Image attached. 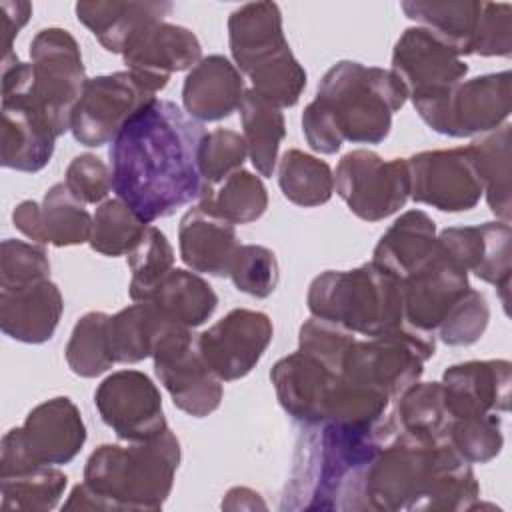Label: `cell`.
<instances>
[{
    "mask_svg": "<svg viewBox=\"0 0 512 512\" xmlns=\"http://www.w3.org/2000/svg\"><path fill=\"white\" fill-rule=\"evenodd\" d=\"M204 126L170 100H152L110 142L112 190L146 224L212 192L198 164Z\"/></svg>",
    "mask_w": 512,
    "mask_h": 512,
    "instance_id": "obj_1",
    "label": "cell"
},
{
    "mask_svg": "<svg viewBox=\"0 0 512 512\" xmlns=\"http://www.w3.org/2000/svg\"><path fill=\"white\" fill-rule=\"evenodd\" d=\"M300 436L282 510H368L366 472L400 432L394 410L370 424L322 420Z\"/></svg>",
    "mask_w": 512,
    "mask_h": 512,
    "instance_id": "obj_2",
    "label": "cell"
},
{
    "mask_svg": "<svg viewBox=\"0 0 512 512\" xmlns=\"http://www.w3.org/2000/svg\"><path fill=\"white\" fill-rule=\"evenodd\" d=\"M368 510H472L480 498L476 474L448 440L398 432L366 472Z\"/></svg>",
    "mask_w": 512,
    "mask_h": 512,
    "instance_id": "obj_3",
    "label": "cell"
},
{
    "mask_svg": "<svg viewBox=\"0 0 512 512\" xmlns=\"http://www.w3.org/2000/svg\"><path fill=\"white\" fill-rule=\"evenodd\" d=\"M406 100L408 92L392 70L340 60L326 70L316 98L302 112L304 138L320 154H336L344 140L380 144Z\"/></svg>",
    "mask_w": 512,
    "mask_h": 512,
    "instance_id": "obj_4",
    "label": "cell"
},
{
    "mask_svg": "<svg viewBox=\"0 0 512 512\" xmlns=\"http://www.w3.org/2000/svg\"><path fill=\"white\" fill-rule=\"evenodd\" d=\"M180 442L166 428L142 442L102 444L86 460L64 510H160L172 492Z\"/></svg>",
    "mask_w": 512,
    "mask_h": 512,
    "instance_id": "obj_5",
    "label": "cell"
},
{
    "mask_svg": "<svg viewBox=\"0 0 512 512\" xmlns=\"http://www.w3.org/2000/svg\"><path fill=\"white\" fill-rule=\"evenodd\" d=\"M88 78L76 38L64 28H44L30 42V62L2 56V94H20L46 118L56 136L70 130Z\"/></svg>",
    "mask_w": 512,
    "mask_h": 512,
    "instance_id": "obj_6",
    "label": "cell"
},
{
    "mask_svg": "<svg viewBox=\"0 0 512 512\" xmlns=\"http://www.w3.org/2000/svg\"><path fill=\"white\" fill-rule=\"evenodd\" d=\"M312 316L344 326L366 338L404 324L402 282L374 262L354 270H326L308 288Z\"/></svg>",
    "mask_w": 512,
    "mask_h": 512,
    "instance_id": "obj_7",
    "label": "cell"
},
{
    "mask_svg": "<svg viewBox=\"0 0 512 512\" xmlns=\"http://www.w3.org/2000/svg\"><path fill=\"white\" fill-rule=\"evenodd\" d=\"M228 44L236 68L266 100L290 104L306 88V70L284 38L278 4L248 2L236 8L228 18Z\"/></svg>",
    "mask_w": 512,
    "mask_h": 512,
    "instance_id": "obj_8",
    "label": "cell"
},
{
    "mask_svg": "<svg viewBox=\"0 0 512 512\" xmlns=\"http://www.w3.org/2000/svg\"><path fill=\"white\" fill-rule=\"evenodd\" d=\"M84 442L86 426L78 406L68 396L50 398L32 408L22 426L2 436L0 476L68 464Z\"/></svg>",
    "mask_w": 512,
    "mask_h": 512,
    "instance_id": "obj_9",
    "label": "cell"
},
{
    "mask_svg": "<svg viewBox=\"0 0 512 512\" xmlns=\"http://www.w3.org/2000/svg\"><path fill=\"white\" fill-rule=\"evenodd\" d=\"M434 352V332L404 322L388 334L356 340L344 360L340 380L382 392L390 400H396L406 388L420 380L424 362L432 358Z\"/></svg>",
    "mask_w": 512,
    "mask_h": 512,
    "instance_id": "obj_10",
    "label": "cell"
},
{
    "mask_svg": "<svg viewBox=\"0 0 512 512\" xmlns=\"http://www.w3.org/2000/svg\"><path fill=\"white\" fill-rule=\"evenodd\" d=\"M418 116L438 134L466 138L486 134L510 116L512 76L508 70L458 82L442 96L412 102Z\"/></svg>",
    "mask_w": 512,
    "mask_h": 512,
    "instance_id": "obj_11",
    "label": "cell"
},
{
    "mask_svg": "<svg viewBox=\"0 0 512 512\" xmlns=\"http://www.w3.org/2000/svg\"><path fill=\"white\" fill-rule=\"evenodd\" d=\"M334 188L360 220H384L404 208L410 198L408 162L384 160L372 150H352L336 166Z\"/></svg>",
    "mask_w": 512,
    "mask_h": 512,
    "instance_id": "obj_12",
    "label": "cell"
},
{
    "mask_svg": "<svg viewBox=\"0 0 512 512\" xmlns=\"http://www.w3.org/2000/svg\"><path fill=\"white\" fill-rule=\"evenodd\" d=\"M154 372L182 412L204 418L222 402V380L206 364L198 334L192 328L170 324L154 348Z\"/></svg>",
    "mask_w": 512,
    "mask_h": 512,
    "instance_id": "obj_13",
    "label": "cell"
},
{
    "mask_svg": "<svg viewBox=\"0 0 512 512\" xmlns=\"http://www.w3.org/2000/svg\"><path fill=\"white\" fill-rule=\"evenodd\" d=\"M152 100H156L154 92L130 70L88 78L72 114L70 132L82 146H104Z\"/></svg>",
    "mask_w": 512,
    "mask_h": 512,
    "instance_id": "obj_14",
    "label": "cell"
},
{
    "mask_svg": "<svg viewBox=\"0 0 512 512\" xmlns=\"http://www.w3.org/2000/svg\"><path fill=\"white\" fill-rule=\"evenodd\" d=\"M410 198L442 212L472 210L482 194V178L470 146L424 150L408 160Z\"/></svg>",
    "mask_w": 512,
    "mask_h": 512,
    "instance_id": "obj_15",
    "label": "cell"
},
{
    "mask_svg": "<svg viewBox=\"0 0 512 512\" xmlns=\"http://www.w3.org/2000/svg\"><path fill=\"white\" fill-rule=\"evenodd\" d=\"M94 404L102 422L126 442L150 440L168 428L160 390L140 370L106 376L94 392Z\"/></svg>",
    "mask_w": 512,
    "mask_h": 512,
    "instance_id": "obj_16",
    "label": "cell"
},
{
    "mask_svg": "<svg viewBox=\"0 0 512 512\" xmlns=\"http://www.w3.org/2000/svg\"><path fill=\"white\" fill-rule=\"evenodd\" d=\"M392 72L412 102L446 94L468 74V64L422 26H410L392 50Z\"/></svg>",
    "mask_w": 512,
    "mask_h": 512,
    "instance_id": "obj_17",
    "label": "cell"
},
{
    "mask_svg": "<svg viewBox=\"0 0 512 512\" xmlns=\"http://www.w3.org/2000/svg\"><path fill=\"white\" fill-rule=\"evenodd\" d=\"M272 334L268 314L234 308L198 334V348L212 372L222 382H232L250 374L272 342Z\"/></svg>",
    "mask_w": 512,
    "mask_h": 512,
    "instance_id": "obj_18",
    "label": "cell"
},
{
    "mask_svg": "<svg viewBox=\"0 0 512 512\" xmlns=\"http://www.w3.org/2000/svg\"><path fill=\"white\" fill-rule=\"evenodd\" d=\"M404 320L420 330L434 332L448 310L470 288L468 272L436 242V250L402 280Z\"/></svg>",
    "mask_w": 512,
    "mask_h": 512,
    "instance_id": "obj_19",
    "label": "cell"
},
{
    "mask_svg": "<svg viewBox=\"0 0 512 512\" xmlns=\"http://www.w3.org/2000/svg\"><path fill=\"white\" fill-rule=\"evenodd\" d=\"M436 242L466 272H474L480 280L496 286L502 304H508L512 272V230L508 222L444 228Z\"/></svg>",
    "mask_w": 512,
    "mask_h": 512,
    "instance_id": "obj_20",
    "label": "cell"
},
{
    "mask_svg": "<svg viewBox=\"0 0 512 512\" xmlns=\"http://www.w3.org/2000/svg\"><path fill=\"white\" fill-rule=\"evenodd\" d=\"M12 222L32 242L64 248L90 242L94 216L64 182H58L48 188L42 204L20 202L12 212Z\"/></svg>",
    "mask_w": 512,
    "mask_h": 512,
    "instance_id": "obj_21",
    "label": "cell"
},
{
    "mask_svg": "<svg viewBox=\"0 0 512 512\" xmlns=\"http://www.w3.org/2000/svg\"><path fill=\"white\" fill-rule=\"evenodd\" d=\"M122 58L128 70L156 94L174 72L192 70L202 60V46L192 30L160 22L146 30Z\"/></svg>",
    "mask_w": 512,
    "mask_h": 512,
    "instance_id": "obj_22",
    "label": "cell"
},
{
    "mask_svg": "<svg viewBox=\"0 0 512 512\" xmlns=\"http://www.w3.org/2000/svg\"><path fill=\"white\" fill-rule=\"evenodd\" d=\"M442 392L452 418L508 412L512 364L508 360H470L442 374Z\"/></svg>",
    "mask_w": 512,
    "mask_h": 512,
    "instance_id": "obj_23",
    "label": "cell"
},
{
    "mask_svg": "<svg viewBox=\"0 0 512 512\" xmlns=\"http://www.w3.org/2000/svg\"><path fill=\"white\" fill-rule=\"evenodd\" d=\"M270 380L288 416L294 422L312 426L324 420L328 398L340 376L316 358L296 350L272 366Z\"/></svg>",
    "mask_w": 512,
    "mask_h": 512,
    "instance_id": "obj_24",
    "label": "cell"
},
{
    "mask_svg": "<svg viewBox=\"0 0 512 512\" xmlns=\"http://www.w3.org/2000/svg\"><path fill=\"white\" fill-rule=\"evenodd\" d=\"M56 132L46 118L20 94H2V154L4 168L18 172L42 170L56 144Z\"/></svg>",
    "mask_w": 512,
    "mask_h": 512,
    "instance_id": "obj_25",
    "label": "cell"
},
{
    "mask_svg": "<svg viewBox=\"0 0 512 512\" xmlns=\"http://www.w3.org/2000/svg\"><path fill=\"white\" fill-rule=\"evenodd\" d=\"M64 310L60 288L48 278L16 288H0V328L26 344H42L56 332Z\"/></svg>",
    "mask_w": 512,
    "mask_h": 512,
    "instance_id": "obj_26",
    "label": "cell"
},
{
    "mask_svg": "<svg viewBox=\"0 0 512 512\" xmlns=\"http://www.w3.org/2000/svg\"><path fill=\"white\" fill-rule=\"evenodd\" d=\"M178 246L180 258L190 270L228 276L240 242L232 222L196 204L184 212L178 224Z\"/></svg>",
    "mask_w": 512,
    "mask_h": 512,
    "instance_id": "obj_27",
    "label": "cell"
},
{
    "mask_svg": "<svg viewBox=\"0 0 512 512\" xmlns=\"http://www.w3.org/2000/svg\"><path fill=\"white\" fill-rule=\"evenodd\" d=\"M244 92V80L236 64L226 56L210 54L184 78V112L196 122H216L238 110Z\"/></svg>",
    "mask_w": 512,
    "mask_h": 512,
    "instance_id": "obj_28",
    "label": "cell"
},
{
    "mask_svg": "<svg viewBox=\"0 0 512 512\" xmlns=\"http://www.w3.org/2000/svg\"><path fill=\"white\" fill-rule=\"evenodd\" d=\"M78 20L114 54H124L146 30L164 22L172 2H116L92 0L76 4Z\"/></svg>",
    "mask_w": 512,
    "mask_h": 512,
    "instance_id": "obj_29",
    "label": "cell"
},
{
    "mask_svg": "<svg viewBox=\"0 0 512 512\" xmlns=\"http://www.w3.org/2000/svg\"><path fill=\"white\" fill-rule=\"evenodd\" d=\"M436 250L434 220L422 210H408L382 234L372 262L398 280L416 270Z\"/></svg>",
    "mask_w": 512,
    "mask_h": 512,
    "instance_id": "obj_30",
    "label": "cell"
},
{
    "mask_svg": "<svg viewBox=\"0 0 512 512\" xmlns=\"http://www.w3.org/2000/svg\"><path fill=\"white\" fill-rule=\"evenodd\" d=\"M144 302H150L172 324L198 328L214 314L218 296L194 270L172 268Z\"/></svg>",
    "mask_w": 512,
    "mask_h": 512,
    "instance_id": "obj_31",
    "label": "cell"
},
{
    "mask_svg": "<svg viewBox=\"0 0 512 512\" xmlns=\"http://www.w3.org/2000/svg\"><path fill=\"white\" fill-rule=\"evenodd\" d=\"M482 4L476 0H406L400 8L462 58L472 50Z\"/></svg>",
    "mask_w": 512,
    "mask_h": 512,
    "instance_id": "obj_32",
    "label": "cell"
},
{
    "mask_svg": "<svg viewBox=\"0 0 512 512\" xmlns=\"http://www.w3.org/2000/svg\"><path fill=\"white\" fill-rule=\"evenodd\" d=\"M248 156L260 176H272L278 164L280 142L286 136L284 114L276 104L252 88L244 92L238 106Z\"/></svg>",
    "mask_w": 512,
    "mask_h": 512,
    "instance_id": "obj_33",
    "label": "cell"
},
{
    "mask_svg": "<svg viewBox=\"0 0 512 512\" xmlns=\"http://www.w3.org/2000/svg\"><path fill=\"white\" fill-rule=\"evenodd\" d=\"M168 322L150 302H136L110 316L108 332L116 362L134 364L154 354Z\"/></svg>",
    "mask_w": 512,
    "mask_h": 512,
    "instance_id": "obj_34",
    "label": "cell"
},
{
    "mask_svg": "<svg viewBox=\"0 0 512 512\" xmlns=\"http://www.w3.org/2000/svg\"><path fill=\"white\" fill-rule=\"evenodd\" d=\"M400 432L420 440H448L452 414L440 382H414L392 404Z\"/></svg>",
    "mask_w": 512,
    "mask_h": 512,
    "instance_id": "obj_35",
    "label": "cell"
},
{
    "mask_svg": "<svg viewBox=\"0 0 512 512\" xmlns=\"http://www.w3.org/2000/svg\"><path fill=\"white\" fill-rule=\"evenodd\" d=\"M510 124L488 132L486 136L468 144L474 152L476 166L482 178L488 208L496 218L510 224L512 202H510Z\"/></svg>",
    "mask_w": 512,
    "mask_h": 512,
    "instance_id": "obj_36",
    "label": "cell"
},
{
    "mask_svg": "<svg viewBox=\"0 0 512 512\" xmlns=\"http://www.w3.org/2000/svg\"><path fill=\"white\" fill-rule=\"evenodd\" d=\"M68 476L54 466H38L26 472L0 476L2 512H48L56 508Z\"/></svg>",
    "mask_w": 512,
    "mask_h": 512,
    "instance_id": "obj_37",
    "label": "cell"
},
{
    "mask_svg": "<svg viewBox=\"0 0 512 512\" xmlns=\"http://www.w3.org/2000/svg\"><path fill=\"white\" fill-rule=\"evenodd\" d=\"M278 186L292 204L312 208L332 198L334 174L324 160L292 148L278 162Z\"/></svg>",
    "mask_w": 512,
    "mask_h": 512,
    "instance_id": "obj_38",
    "label": "cell"
},
{
    "mask_svg": "<svg viewBox=\"0 0 512 512\" xmlns=\"http://www.w3.org/2000/svg\"><path fill=\"white\" fill-rule=\"evenodd\" d=\"M110 314L86 312L74 324L70 340L66 344L68 368L82 378H96L112 368L114 354L110 346Z\"/></svg>",
    "mask_w": 512,
    "mask_h": 512,
    "instance_id": "obj_39",
    "label": "cell"
},
{
    "mask_svg": "<svg viewBox=\"0 0 512 512\" xmlns=\"http://www.w3.org/2000/svg\"><path fill=\"white\" fill-rule=\"evenodd\" d=\"M198 204L232 224H250L266 212L268 192L256 174L240 168L232 172L218 190H212Z\"/></svg>",
    "mask_w": 512,
    "mask_h": 512,
    "instance_id": "obj_40",
    "label": "cell"
},
{
    "mask_svg": "<svg viewBox=\"0 0 512 512\" xmlns=\"http://www.w3.org/2000/svg\"><path fill=\"white\" fill-rule=\"evenodd\" d=\"M146 230L148 224L126 202L112 198L96 208L88 244L104 256H128Z\"/></svg>",
    "mask_w": 512,
    "mask_h": 512,
    "instance_id": "obj_41",
    "label": "cell"
},
{
    "mask_svg": "<svg viewBox=\"0 0 512 512\" xmlns=\"http://www.w3.org/2000/svg\"><path fill=\"white\" fill-rule=\"evenodd\" d=\"M126 258L132 272L128 294L134 302H144L158 282L174 268V250L166 234L156 226H148L142 240Z\"/></svg>",
    "mask_w": 512,
    "mask_h": 512,
    "instance_id": "obj_42",
    "label": "cell"
},
{
    "mask_svg": "<svg viewBox=\"0 0 512 512\" xmlns=\"http://www.w3.org/2000/svg\"><path fill=\"white\" fill-rule=\"evenodd\" d=\"M448 442L470 464L490 462L504 446L502 420L496 412L452 418Z\"/></svg>",
    "mask_w": 512,
    "mask_h": 512,
    "instance_id": "obj_43",
    "label": "cell"
},
{
    "mask_svg": "<svg viewBox=\"0 0 512 512\" xmlns=\"http://www.w3.org/2000/svg\"><path fill=\"white\" fill-rule=\"evenodd\" d=\"M228 278L240 292L254 298H268L280 280L276 254L260 244H240Z\"/></svg>",
    "mask_w": 512,
    "mask_h": 512,
    "instance_id": "obj_44",
    "label": "cell"
},
{
    "mask_svg": "<svg viewBox=\"0 0 512 512\" xmlns=\"http://www.w3.org/2000/svg\"><path fill=\"white\" fill-rule=\"evenodd\" d=\"M356 336L354 332L346 330L344 326L324 320V318H308L298 332V350L316 358L338 376H342L344 360L354 346Z\"/></svg>",
    "mask_w": 512,
    "mask_h": 512,
    "instance_id": "obj_45",
    "label": "cell"
},
{
    "mask_svg": "<svg viewBox=\"0 0 512 512\" xmlns=\"http://www.w3.org/2000/svg\"><path fill=\"white\" fill-rule=\"evenodd\" d=\"M490 320V306L482 292L468 288L440 322L438 338L448 346H470L482 338Z\"/></svg>",
    "mask_w": 512,
    "mask_h": 512,
    "instance_id": "obj_46",
    "label": "cell"
},
{
    "mask_svg": "<svg viewBox=\"0 0 512 512\" xmlns=\"http://www.w3.org/2000/svg\"><path fill=\"white\" fill-rule=\"evenodd\" d=\"M248 156V146L244 136L228 128H216L204 134L200 150H198V164L204 180L214 186L224 182L232 172L240 170Z\"/></svg>",
    "mask_w": 512,
    "mask_h": 512,
    "instance_id": "obj_47",
    "label": "cell"
},
{
    "mask_svg": "<svg viewBox=\"0 0 512 512\" xmlns=\"http://www.w3.org/2000/svg\"><path fill=\"white\" fill-rule=\"evenodd\" d=\"M50 278V260L36 242L6 238L0 244V288H16Z\"/></svg>",
    "mask_w": 512,
    "mask_h": 512,
    "instance_id": "obj_48",
    "label": "cell"
},
{
    "mask_svg": "<svg viewBox=\"0 0 512 512\" xmlns=\"http://www.w3.org/2000/svg\"><path fill=\"white\" fill-rule=\"evenodd\" d=\"M512 6L508 2H484L470 54L510 56L512 52Z\"/></svg>",
    "mask_w": 512,
    "mask_h": 512,
    "instance_id": "obj_49",
    "label": "cell"
},
{
    "mask_svg": "<svg viewBox=\"0 0 512 512\" xmlns=\"http://www.w3.org/2000/svg\"><path fill=\"white\" fill-rule=\"evenodd\" d=\"M64 184L82 204L102 202L112 188V170L94 154L72 158L66 168Z\"/></svg>",
    "mask_w": 512,
    "mask_h": 512,
    "instance_id": "obj_50",
    "label": "cell"
},
{
    "mask_svg": "<svg viewBox=\"0 0 512 512\" xmlns=\"http://www.w3.org/2000/svg\"><path fill=\"white\" fill-rule=\"evenodd\" d=\"M32 14V4L24 0H2L0 2V34H2V46L4 54L14 52L12 40L18 36L22 26L28 22Z\"/></svg>",
    "mask_w": 512,
    "mask_h": 512,
    "instance_id": "obj_51",
    "label": "cell"
},
{
    "mask_svg": "<svg viewBox=\"0 0 512 512\" xmlns=\"http://www.w3.org/2000/svg\"><path fill=\"white\" fill-rule=\"evenodd\" d=\"M222 508L226 510H242V508H248V510H254V508H266V504L260 500V494L250 490V488H244V486H238V488H232L226 498L222 500Z\"/></svg>",
    "mask_w": 512,
    "mask_h": 512,
    "instance_id": "obj_52",
    "label": "cell"
}]
</instances>
